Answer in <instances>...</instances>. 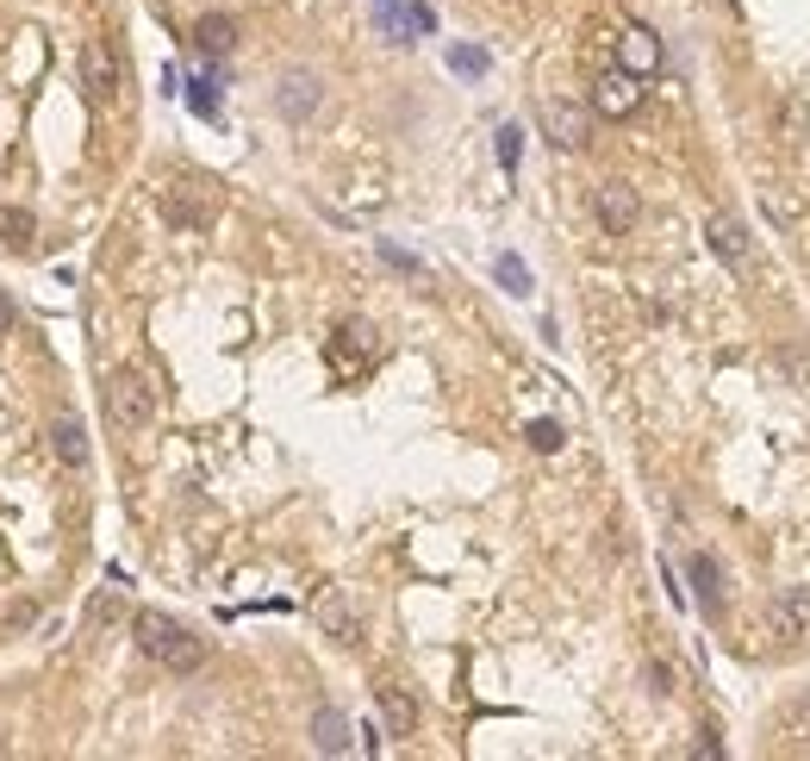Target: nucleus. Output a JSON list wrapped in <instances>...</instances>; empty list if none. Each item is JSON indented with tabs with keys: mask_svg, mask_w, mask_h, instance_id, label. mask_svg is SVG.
Here are the masks:
<instances>
[{
	"mask_svg": "<svg viewBox=\"0 0 810 761\" xmlns=\"http://www.w3.org/2000/svg\"><path fill=\"white\" fill-rule=\"evenodd\" d=\"M537 119H542V137H549L555 150H580V144L593 137V119H586V107H574V100H542Z\"/></svg>",
	"mask_w": 810,
	"mask_h": 761,
	"instance_id": "7ed1b4c3",
	"label": "nucleus"
},
{
	"mask_svg": "<svg viewBox=\"0 0 810 761\" xmlns=\"http://www.w3.org/2000/svg\"><path fill=\"white\" fill-rule=\"evenodd\" d=\"M449 69H462V76H481L486 57H481V51H468V44H455V51H449Z\"/></svg>",
	"mask_w": 810,
	"mask_h": 761,
	"instance_id": "6ab92c4d",
	"label": "nucleus"
},
{
	"mask_svg": "<svg viewBox=\"0 0 810 761\" xmlns=\"http://www.w3.org/2000/svg\"><path fill=\"white\" fill-rule=\"evenodd\" d=\"M618 69H630V76H655L661 69V38L649 25H630L618 38Z\"/></svg>",
	"mask_w": 810,
	"mask_h": 761,
	"instance_id": "39448f33",
	"label": "nucleus"
},
{
	"mask_svg": "<svg viewBox=\"0 0 810 761\" xmlns=\"http://www.w3.org/2000/svg\"><path fill=\"white\" fill-rule=\"evenodd\" d=\"M693 581H698V600L717 612V605H723V574H717L711 556H693Z\"/></svg>",
	"mask_w": 810,
	"mask_h": 761,
	"instance_id": "2eb2a0df",
	"label": "nucleus"
},
{
	"mask_svg": "<svg viewBox=\"0 0 810 761\" xmlns=\"http://www.w3.org/2000/svg\"><path fill=\"white\" fill-rule=\"evenodd\" d=\"M13 332V300H7V293H0V337Z\"/></svg>",
	"mask_w": 810,
	"mask_h": 761,
	"instance_id": "4be33fe9",
	"label": "nucleus"
},
{
	"mask_svg": "<svg viewBox=\"0 0 810 761\" xmlns=\"http://www.w3.org/2000/svg\"><path fill=\"white\" fill-rule=\"evenodd\" d=\"M499 281H505L511 293H530V275H524V262H518V256H499Z\"/></svg>",
	"mask_w": 810,
	"mask_h": 761,
	"instance_id": "f3484780",
	"label": "nucleus"
},
{
	"mask_svg": "<svg viewBox=\"0 0 810 761\" xmlns=\"http://www.w3.org/2000/svg\"><path fill=\"white\" fill-rule=\"evenodd\" d=\"M593 107L605 119H630L642 107V76H630V69H605V76L593 81Z\"/></svg>",
	"mask_w": 810,
	"mask_h": 761,
	"instance_id": "20e7f679",
	"label": "nucleus"
},
{
	"mask_svg": "<svg viewBox=\"0 0 810 761\" xmlns=\"http://www.w3.org/2000/svg\"><path fill=\"white\" fill-rule=\"evenodd\" d=\"M193 44H200L206 57H225V51H232V44H237V25L225 20V13H206V20L193 25Z\"/></svg>",
	"mask_w": 810,
	"mask_h": 761,
	"instance_id": "9b49d317",
	"label": "nucleus"
},
{
	"mask_svg": "<svg viewBox=\"0 0 810 761\" xmlns=\"http://www.w3.org/2000/svg\"><path fill=\"white\" fill-rule=\"evenodd\" d=\"M0 232H7V244H20V237L32 232V219H25V213H0Z\"/></svg>",
	"mask_w": 810,
	"mask_h": 761,
	"instance_id": "aec40b11",
	"label": "nucleus"
},
{
	"mask_svg": "<svg viewBox=\"0 0 810 761\" xmlns=\"http://www.w3.org/2000/svg\"><path fill=\"white\" fill-rule=\"evenodd\" d=\"M137 649L150 656V662L175 668V674H193V668L206 662V644L193 637V630H181L175 618H162V612H137Z\"/></svg>",
	"mask_w": 810,
	"mask_h": 761,
	"instance_id": "f257e3e1",
	"label": "nucleus"
},
{
	"mask_svg": "<svg viewBox=\"0 0 810 761\" xmlns=\"http://www.w3.org/2000/svg\"><path fill=\"white\" fill-rule=\"evenodd\" d=\"M81 81H88V94H94V100L119 94V69H113V57H106V44H100V38L81 44Z\"/></svg>",
	"mask_w": 810,
	"mask_h": 761,
	"instance_id": "6e6552de",
	"label": "nucleus"
},
{
	"mask_svg": "<svg viewBox=\"0 0 810 761\" xmlns=\"http://www.w3.org/2000/svg\"><path fill=\"white\" fill-rule=\"evenodd\" d=\"M524 437H530V449H561V425H549V418H537Z\"/></svg>",
	"mask_w": 810,
	"mask_h": 761,
	"instance_id": "a211bd4d",
	"label": "nucleus"
},
{
	"mask_svg": "<svg viewBox=\"0 0 810 761\" xmlns=\"http://www.w3.org/2000/svg\"><path fill=\"white\" fill-rule=\"evenodd\" d=\"M337 337H344V350H349V356H368V350H374V332H368L362 318H349V325H344Z\"/></svg>",
	"mask_w": 810,
	"mask_h": 761,
	"instance_id": "dca6fc26",
	"label": "nucleus"
},
{
	"mask_svg": "<svg viewBox=\"0 0 810 761\" xmlns=\"http://www.w3.org/2000/svg\"><path fill=\"white\" fill-rule=\"evenodd\" d=\"M318 618H325V630L337 644H356V637H362V625H356V612H349L344 600H318Z\"/></svg>",
	"mask_w": 810,
	"mask_h": 761,
	"instance_id": "4468645a",
	"label": "nucleus"
},
{
	"mask_svg": "<svg viewBox=\"0 0 810 761\" xmlns=\"http://www.w3.org/2000/svg\"><path fill=\"white\" fill-rule=\"evenodd\" d=\"M381 724L393 737H412V730H418V700H412L405 686H381Z\"/></svg>",
	"mask_w": 810,
	"mask_h": 761,
	"instance_id": "1a4fd4ad",
	"label": "nucleus"
},
{
	"mask_svg": "<svg viewBox=\"0 0 810 761\" xmlns=\"http://www.w3.org/2000/svg\"><path fill=\"white\" fill-rule=\"evenodd\" d=\"M499 163H505V169L518 163V132H511V125H505V132H499Z\"/></svg>",
	"mask_w": 810,
	"mask_h": 761,
	"instance_id": "412c9836",
	"label": "nucleus"
},
{
	"mask_svg": "<svg viewBox=\"0 0 810 761\" xmlns=\"http://www.w3.org/2000/svg\"><path fill=\"white\" fill-rule=\"evenodd\" d=\"M705 237H711V250L730 262V269H749L754 262V250H749V232L735 225L730 213H711V225H705Z\"/></svg>",
	"mask_w": 810,
	"mask_h": 761,
	"instance_id": "0eeeda50",
	"label": "nucleus"
},
{
	"mask_svg": "<svg viewBox=\"0 0 810 761\" xmlns=\"http://www.w3.org/2000/svg\"><path fill=\"white\" fill-rule=\"evenodd\" d=\"M150 412H156L150 381H144L137 369H119L113 381H106V418H113L119 430H144L150 425Z\"/></svg>",
	"mask_w": 810,
	"mask_h": 761,
	"instance_id": "f03ea898",
	"label": "nucleus"
},
{
	"mask_svg": "<svg viewBox=\"0 0 810 761\" xmlns=\"http://www.w3.org/2000/svg\"><path fill=\"white\" fill-rule=\"evenodd\" d=\"M312 742H318L325 756H344V749H349V724H344V712H318V718H312Z\"/></svg>",
	"mask_w": 810,
	"mask_h": 761,
	"instance_id": "ddd939ff",
	"label": "nucleus"
},
{
	"mask_svg": "<svg viewBox=\"0 0 810 761\" xmlns=\"http://www.w3.org/2000/svg\"><path fill=\"white\" fill-rule=\"evenodd\" d=\"M274 100H281V113H293V119H300V113H312V107H318V76L293 69V76L281 81V94H274Z\"/></svg>",
	"mask_w": 810,
	"mask_h": 761,
	"instance_id": "9d476101",
	"label": "nucleus"
},
{
	"mask_svg": "<svg viewBox=\"0 0 810 761\" xmlns=\"http://www.w3.org/2000/svg\"><path fill=\"white\" fill-rule=\"evenodd\" d=\"M598 225L611 237H623L630 225H637V188H623V181H605L598 188Z\"/></svg>",
	"mask_w": 810,
	"mask_h": 761,
	"instance_id": "423d86ee",
	"label": "nucleus"
},
{
	"mask_svg": "<svg viewBox=\"0 0 810 761\" xmlns=\"http://www.w3.org/2000/svg\"><path fill=\"white\" fill-rule=\"evenodd\" d=\"M50 449H57L69 469H81V462H88V430H81L76 418H57V425H50Z\"/></svg>",
	"mask_w": 810,
	"mask_h": 761,
	"instance_id": "f8f14e48",
	"label": "nucleus"
}]
</instances>
